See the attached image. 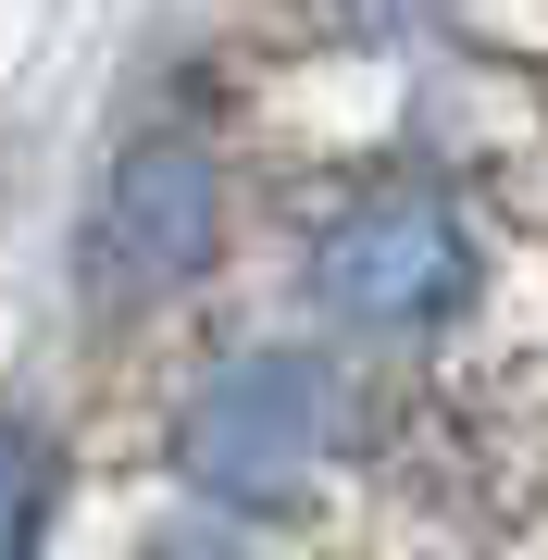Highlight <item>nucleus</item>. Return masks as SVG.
I'll return each instance as SVG.
<instances>
[{
	"label": "nucleus",
	"instance_id": "nucleus-1",
	"mask_svg": "<svg viewBox=\"0 0 548 560\" xmlns=\"http://www.w3.org/2000/svg\"><path fill=\"white\" fill-rule=\"evenodd\" d=\"M374 460V374L312 337H237L175 399V474L224 523H287Z\"/></svg>",
	"mask_w": 548,
	"mask_h": 560
},
{
	"label": "nucleus",
	"instance_id": "nucleus-2",
	"mask_svg": "<svg viewBox=\"0 0 548 560\" xmlns=\"http://www.w3.org/2000/svg\"><path fill=\"white\" fill-rule=\"evenodd\" d=\"M300 300L349 349H436L487 300V224L436 175H362L300 237Z\"/></svg>",
	"mask_w": 548,
	"mask_h": 560
},
{
	"label": "nucleus",
	"instance_id": "nucleus-3",
	"mask_svg": "<svg viewBox=\"0 0 548 560\" xmlns=\"http://www.w3.org/2000/svg\"><path fill=\"white\" fill-rule=\"evenodd\" d=\"M224 261V150L200 125H138L75 224V287L101 312H163Z\"/></svg>",
	"mask_w": 548,
	"mask_h": 560
},
{
	"label": "nucleus",
	"instance_id": "nucleus-4",
	"mask_svg": "<svg viewBox=\"0 0 548 560\" xmlns=\"http://www.w3.org/2000/svg\"><path fill=\"white\" fill-rule=\"evenodd\" d=\"M50 523H62V448H50V423L0 411V560H38Z\"/></svg>",
	"mask_w": 548,
	"mask_h": 560
},
{
	"label": "nucleus",
	"instance_id": "nucleus-5",
	"mask_svg": "<svg viewBox=\"0 0 548 560\" xmlns=\"http://www.w3.org/2000/svg\"><path fill=\"white\" fill-rule=\"evenodd\" d=\"M448 13H462V0H337V25L362 50H399V38H424V25H448Z\"/></svg>",
	"mask_w": 548,
	"mask_h": 560
},
{
	"label": "nucleus",
	"instance_id": "nucleus-6",
	"mask_svg": "<svg viewBox=\"0 0 548 560\" xmlns=\"http://www.w3.org/2000/svg\"><path fill=\"white\" fill-rule=\"evenodd\" d=\"M125 560H263V548H249L237 523H163V536H138Z\"/></svg>",
	"mask_w": 548,
	"mask_h": 560
}]
</instances>
